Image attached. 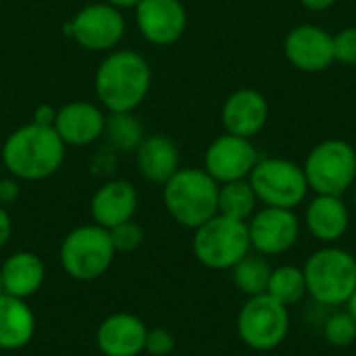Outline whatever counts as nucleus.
I'll return each instance as SVG.
<instances>
[{"instance_id":"412c9836","label":"nucleus","mask_w":356,"mask_h":356,"mask_svg":"<svg viewBox=\"0 0 356 356\" xmlns=\"http://www.w3.org/2000/svg\"><path fill=\"white\" fill-rule=\"evenodd\" d=\"M35 336V315L23 298L0 294V350H21Z\"/></svg>"},{"instance_id":"39448f33","label":"nucleus","mask_w":356,"mask_h":356,"mask_svg":"<svg viewBox=\"0 0 356 356\" xmlns=\"http://www.w3.org/2000/svg\"><path fill=\"white\" fill-rule=\"evenodd\" d=\"M248 223L215 215L207 223L194 229L192 250L200 265L223 271L236 267L250 252Z\"/></svg>"},{"instance_id":"f257e3e1","label":"nucleus","mask_w":356,"mask_h":356,"mask_svg":"<svg viewBox=\"0 0 356 356\" xmlns=\"http://www.w3.org/2000/svg\"><path fill=\"white\" fill-rule=\"evenodd\" d=\"M152 69L136 50H111L94 73V92L108 113H134L148 96Z\"/></svg>"},{"instance_id":"4468645a","label":"nucleus","mask_w":356,"mask_h":356,"mask_svg":"<svg viewBox=\"0 0 356 356\" xmlns=\"http://www.w3.org/2000/svg\"><path fill=\"white\" fill-rule=\"evenodd\" d=\"M286 58L305 73H319L332 67L334 35L317 25H298L284 40Z\"/></svg>"},{"instance_id":"0eeeda50","label":"nucleus","mask_w":356,"mask_h":356,"mask_svg":"<svg viewBox=\"0 0 356 356\" xmlns=\"http://www.w3.org/2000/svg\"><path fill=\"white\" fill-rule=\"evenodd\" d=\"M302 169L311 190L342 196L356 179V148L344 140H325L309 152Z\"/></svg>"},{"instance_id":"f8f14e48","label":"nucleus","mask_w":356,"mask_h":356,"mask_svg":"<svg viewBox=\"0 0 356 356\" xmlns=\"http://www.w3.org/2000/svg\"><path fill=\"white\" fill-rule=\"evenodd\" d=\"M248 236H250V246L259 254L263 257L284 254L298 242L300 236L298 217L290 209L265 207L263 211L250 217Z\"/></svg>"},{"instance_id":"7c9ffc66","label":"nucleus","mask_w":356,"mask_h":356,"mask_svg":"<svg viewBox=\"0 0 356 356\" xmlns=\"http://www.w3.org/2000/svg\"><path fill=\"white\" fill-rule=\"evenodd\" d=\"M21 188H19V179L17 177H2L0 179V204H10L19 198Z\"/></svg>"},{"instance_id":"9b49d317","label":"nucleus","mask_w":356,"mask_h":356,"mask_svg":"<svg viewBox=\"0 0 356 356\" xmlns=\"http://www.w3.org/2000/svg\"><path fill=\"white\" fill-rule=\"evenodd\" d=\"M259 163V152L248 138L234 134H223L215 138L204 152V171L217 184H229L246 179L254 165Z\"/></svg>"},{"instance_id":"393cba45","label":"nucleus","mask_w":356,"mask_h":356,"mask_svg":"<svg viewBox=\"0 0 356 356\" xmlns=\"http://www.w3.org/2000/svg\"><path fill=\"white\" fill-rule=\"evenodd\" d=\"M104 136L121 152H136V148L146 138L144 125L134 113H108L104 123Z\"/></svg>"},{"instance_id":"1a4fd4ad","label":"nucleus","mask_w":356,"mask_h":356,"mask_svg":"<svg viewBox=\"0 0 356 356\" xmlns=\"http://www.w3.org/2000/svg\"><path fill=\"white\" fill-rule=\"evenodd\" d=\"M290 332L288 307L280 305L269 294L250 296L238 315V336L254 350L277 348Z\"/></svg>"},{"instance_id":"dca6fc26","label":"nucleus","mask_w":356,"mask_h":356,"mask_svg":"<svg viewBox=\"0 0 356 356\" xmlns=\"http://www.w3.org/2000/svg\"><path fill=\"white\" fill-rule=\"evenodd\" d=\"M138 190L131 181L111 179L94 192L90 200V213L96 225L111 229L131 221L138 211Z\"/></svg>"},{"instance_id":"aec40b11","label":"nucleus","mask_w":356,"mask_h":356,"mask_svg":"<svg viewBox=\"0 0 356 356\" xmlns=\"http://www.w3.org/2000/svg\"><path fill=\"white\" fill-rule=\"evenodd\" d=\"M0 277H2V292L4 294L27 300L29 296L40 292V288L44 286L46 267L38 254L21 250V252L10 254L2 263Z\"/></svg>"},{"instance_id":"a878e982","label":"nucleus","mask_w":356,"mask_h":356,"mask_svg":"<svg viewBox=\"0 0 356 356\" xmlns=\"http://www.w3.org/2000/svg\"><path fill=\"white\" fill-rule=\"evenodd\" d=\"M265 294H269L271 298H275L284 307H292V305L300 302L309 294L305 271L298 267H290V265L273 269Z\"/></svg>"},{"instance_id":"6ab92c4d","label":"nucleus","mask_w":356,"mask_h":356,"mask_svg":"<svg viewBox=\"0 0 356 356\" xmlns=\"http://www.w3.org/2000/svg\"><path fill=\"white\" fill-rule=\"evenodd\" d=\"M136 163L140 175L156 186H165L181 169L175 142L161 134L146 136L142 140V144L136 148Z\"/></svg>"},{"instance_id":"20e7f679","label":"nucleus","mask_w":356,"mask_h":356,"mask_svg":"<svg viewBox=\"0 0 356 356\" xmlns=\"http://www.w3.org/2000/svg\"><path fill=\"white\" fill-rule=\"evenodd\" d=\"M115 254L117 250L111 242L108 229L96 223L71 229L63 238L58 250L65 273L77 282H94L102 277L111 269Z\"/></svg>"},{"instance_id":"f03ea898","label":"nucleus","mask_w":356,"mask_h":356,"mask_svg":"<svg viewBox=\"0 0 356 356\" xmlns=\"http://www.w3.org/2000/svg\"><path fill=\"white\" fill-rule=\"evenodd\" d=\"M67 146L54 127L27 123L10 131L2 144L0 156L8 175L19 181H44L65 163Z\"/></svg>"},{"instance_id":"f3484780","label":"nucleus","mask_w":356,"mask_h":356,"mask_svg":"<svg viewBox=\"0 0 356 356\" xmlns=\"http://www.w3.org/2000/svg\"><path fill=\"white\" fill-rule=\"evenodd\" d=\"M146 323L129 313H115L106 317L98 332L96 344L104 356H138L146 346Z\"/></svg>"},{"instance_id":"e433bc0d","label":"nucleus","mask_w":356,"mask_h":356,"mask_svg":"<svg viewBox=\"0 0 356 356\" xmlns=\"http://www.w3.org/2000/svg\"><path fill=\"white\" fill-rule=\"evenodd\" d=\"M0 294H2V277H0Z\"/></svg>"},{"instance_id":"72a5a7b5","label":"nucleus","mask_w":356,"mask_h":356,"mask_svg":"<svg viewBox=\"0 0 356 356\" xmlns=\"http://www.w3.org/2000/svg\"><path fill=\"white\" fill-rule=\"evenodd\" d=\"M305 8L309 10H325L336 4V0H300Z\"/></svg>"},{"instance_id":"c85d7f7f","label":"nucleus","mask_w":356,"mask_h":356,"mask_svg":"<svg viewBox=\"0 0 356 356\" xmlns=\"http://www.w3.org/2000/svg\"><path fill=\"white\" fill-rule=\"evenodd\" d=\"M334 56L344 65H356V27L340 29L334 35Z\"/></svg>"},{"instance_id":"9d476101","label":"nucleus","mask_w":356,"mask_h":356,"mask_svg":"<svg viewBox=\"0 0 356 356\" xmlns=\"http://www.w3.org/2000/svg\"><path fill=\"white\" fill-rule=\"evenodd\" d=\"M127 29L125 17L119 8L106 2H94L79 8L63 33L90 52H111L119 46Z\"/></svg>"},{"instance_id":"4c0bfd02","label":"nucleus","mask_w":356,"mask_h":356,"mask_svg":"<svg viewBox=\"0 0 356 356\" xmlns=\"http://www.w3.org/2000/svg\"><path fill=\"white\" fill-rule=\"evenodd\" d=\"M355 204H356V192H355Z\"/></svg>"},{"instance_id":"a211bd4d","label":"nucleus","mask_w":356,"mask_h":356,"mask_svg":"<svg viewBox=\"0 0 356 356\" xmlns=\"http://www.w3.org/2000/svg\"><path fill=\"white\" fill-rule=\"evenodd\" d=\"M269 104L265 96L257 90L244 88L234 92L221 111V121L227 134L240 138H254L267 123Z\"/></svg>"},{"instance_id":"4be33fe9","label":"nucleus","mask_w":356,"mask_h":356,"mask_svg":"<svg viewBox=\"0 0 356 356\" xmlns=\"http://www.w3.org/2000/svg\"><path fill=\"white\" fill-rule=\"evenodd\" d=\"M348 223H350V215L340 196L317 194V198L307 209L309 232L321 242L340 240L346 234Z\"/></svg>"},{"instance_id":"7ed1b4c3","label":"nucleus","mask_w":356,"mask_h":356,"mask_svg":"<svg viewBox=\"0 0 356 356\" xmlns=\"http://www.w3.org/2000/svg\"><path fill=\"white\" fill-rule=\"evenodd\" d=\"M163 202L175 223L196 229L219 213V184L204 169L186 167L163 186Z\"/></svg>"},{"instance_id":"f704fd0d","label":"nucleus","mask_w":356,"mask_h":356,"mask_svg":"<svg viewBox=\"0 0 356 356\" xmlns=\"http://www.w3.org/2000/svg\"><path fill=\"white\" fill-rule=\"evenodd\" d=\"M104 2L119 8V10H125V8H136L142 0H104Z\"/></svg>"},{"instance_id":"473e14b6","label":"nucleus","mask_w":356,"mask_h":356,"mask_svg":"<svg viewBox=\"0 0 356 356\" xmlns=\"http://www.w3.org/2000/svg\"><path fill=\"white\" fill-rule=\"evenodd\" d=\"M10 236H13V219L8 215V211L2 209V204H0V248L8 244Z\"/></svg>"},{"instance_id":"b1692460","label":"nucleus","mask_w":356,"mask_h":356,"mask_svg":"<svg viewBox=\"0 0 356 356\" xmlns=\"http://www.w3.org/2000/svg\"><path fill=\"white\" fill-rule=\"evenodd\" d=\"M234 284L240 292L248 296H259L267 292L269 280H271V265L263 254H246L236 267H232Z\"/></svg>"},{"instance_id":"2eb2a0df","label":"nucleus","mask_w":356,"mask_h":356,"mask_svg":"<svg viewBox=\"0 0 356 356\" xmlns=\"http://www.w3.org/2000/svg\"><path fill=\"white\" fill-rule=\"evenodd\" d=\"M104 123L106 115L98 104L73 100L56 111L52 127L65 146H90L104 136Z\"/></svg>"},{"instance_id":"5701e85b","label":"nucleus","mask_w":356,"mask_h":356,"mask_svg":"<svg viewBox=\"0 0 356 356\" xmlns=\"http://www.w3.org/2000/svg\"><path fill=\"white\" fill-rule=\"evenodd\" d=\"M257 194L252 186L244 179L221 184L219 186V215H225L229 219L246 221L257 211Z\"/></svg>"},{"instance_id":"cd10ccee","label":"nucleus","mask_w":356,"mask_h":356,"mask_svg":"<svg viewBox=\"0 0 356 356\" xmlns=\"http://www.w3.org/2000/svg\"><path fill=\"white\" fill-rule=\"evenodd\" d=\"M108 234H111V242H113L117 252H134L144 242V229L134 219L111 227Z\"/></svg>"},{"instance_id":"c9c22d12","label":"nucleus","mask_w":356,"mask_h":356,"mask_svg":"<svg viewBox=\"0 0 356 356\" xmlns=\"http://www.w3.org/2000/svg\"><path fill=\"white\" fill-rule=\"evenodd\" d=\"M346 305H348V313L353 315V319L356 321V290H355V294L348 298V302H346Z\"/></svg>"},{"instance_id":"ddd939ff","label":"nucleus","mask_w":356,"mask_h":356,"mask_svg":"<svg viewBox=\"0 0 356 356\" xmlns=\"http://www.w3.org/2000/svg\"><path fill=\"white\" fill-rule=\"evenodd\" d=\"M134 10L138 31L154 46H171L186 33L188 13L181 0H142Z\"/></svg>"},{"instance_id":"2f4dec72","label":"nucleus","mask_w":356,"mask_h":356,"mask_svg":"<svg viewBox=\"0 0 356 356\" xmlns=\"http://www.w3.org/2000/svg\"><path fill=\"white\" fill-rule=\"evenodd\" d=\"M54 119H56V108L54 106H50V104H38L33 108L31 123L44 125V127H52L54 125Z\"/></svg>"},{"instance_id":"6e6552de","label":"nucleus","mask_w":356,"mask_h":356,"mask_svg":"<svg viewBox=\"0 0 356 356\" xmlns=\"http://www.w3.org/2000/svg\"><path fill=\"white\" fill-rule=\"evenodd\" d=\"M259 202L275 209L298 207L309 192L305 169L288 159H259L248 175Z\"/></svg>"},{"instance_id":"c756f323","label":"nucleus","mask_w":356,"mask_h":356,"mask_svg":"<svg viewBox=\"0 0 356 356\" xmlns=\"http://www.w3.org/2000/svg\"><path fill=\"white\" fill-rule=\"evenodd\" d=\"M173 348H175V338L171 336V332L163 327L148 330L144 353H148L150 356H167L173 353Z\"/></svg>"},{"instance_id":"423d86ee","label":"nucleus","mask_w":356,"mask_h":356,"mask_svg":"<svg viewBox=\"0 0 356 356\" xmlns=\"http://www.w3.org/2000/svg\"><path fill=\"white\" fill-rule=\"evenodd\" d=\"M307 292L323 307L346 305L356 290V259L342 248H323L305 265Z\"/></svg>"},{"instance_id":"bb28decb","label":"nucleus","mask_w":356,"mask_h":356,"mask_svg":"<svg viewBox=\"0 0 356 356\" xmlns=\"http://www.w3.org/2000/svg\"><path fill=\"white\" fill-rule=\"evenodd\" d=\"M325 340L332 346H350L356 340V321L353 319V315L346 313H334L327 323H325Z\"/></svg>"}]
</instances>
